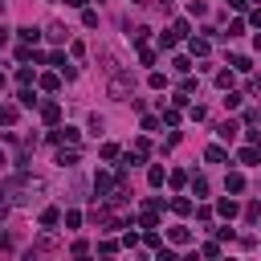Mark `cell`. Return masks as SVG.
<instances>
[{"instance_id":"obj_1","label":"cell","mask_w":261,"mask_h":261,"mask_svg":"<svg viewBox=\"0 0 261 261\" xmlns=\"http://www.w3.org/2000/svg\"><path fill=\"white\" fill-rule=\"evenodd\" d=\"M78 139H82V130H78V126H61V130H49V143H70V147H78Z\"/></svg>"},{"instance_id":"obj_2","label":"cell","mask_w":261,"mask_h":261,"mask_svg":"<svg viewBox=\"0 0 261 261\" xmlns=\"http://www.w3.org/2000/svg\"><path fill=\"white\" fill-rule=\"evenodd\" d=\"M110 188H114V180H110L106 172H98V176H94V200H98V196H106Z\"/></svg>"},{"instance_id":"obj_3","label":"cell","mask_w":261,"mask_h":261,"mask_svg":"<svg viewBox=\"0 0 261 261\" xmlns=\"http://www.w3.org/2000/svg\"><path fill=\"white\" fill-rule=\"evenodd\" d=\"M216 212H220L224 220H233V216H237V200H233V196H220V204H216Z\"/></svg>"},{"instance_id":"obj_4","label":"cell","mask_w":261,"mask_h":261,"mask_svg":"<svg viewBox=\"0 0 261 261\" xmlns=\"http://www.w3.org/2000/svg\"><path fill=\"white\" fill-rule=\"evenodd\" d=\"M180 41H184V37H180L176 29H168V33H159V49H176Z\"/></svg>"},{"instance_id":"obj_5","label":"cell","mask_w":261,"mask_h":261,"mask_svg":"<svg viewBox=\"0 0 261 261\" xmlns=\"http://www.w3.org/2000/svg\"><path fill=\"white\" fill-rule=\"evenodd\" d=\"M188 49H192V57H208V49H212V45H208V37H192V45H188Z\"/></svg>"},{"instance_id":"obj_6","label":"cell","mask_w":261,"mask_h":261,"mask_svg":"<svg viewBox=\"0 0 261 261\" xmlns=\"http://www.w3.org/2000/svg\"><path fill=\"white\" fill-rule=\"evenodd\" d=\"M237 130H241V126H237L233 118H228V122H220V130H216V135H220L224 143H233V139H237Z\"/></svg>"},{"instance_id":"obj_7","label":"cell","mask_w":261,"mask_h":261,"mask_svg":"<svg viewBox=\"0 0 261 261\" xmlns=\"http://www.w3.org/2000/svg\"><path fill=\"white\" fill-rule=\"evenodd\" d=\"M49 65H57V70H61L65 78H74V74H78V70H74V65H70V61H65V57H61V53H53V57H49Z\"/></svg>"},{"instance_id":"obj_8","label":"cell","mask_w":261,"mask_h":261,"mask_svg":"<svg viewBox=\"0 0 261 261\" xmlns=\"http://www.w3.org/2000/svg\"><path fill=\"white\" fill-rule=\"evenodd\" d=\"M41 118H45V122L53 126V122L61 118V106H57V102H45V106H41Z\"/></svg>"},{"instance_id":"obj_9","label":"cell","mask_w":261,"mask_h":261,"mask_svg":"<svg viewBox=\"0 0 261 261\" xmlns=\"http://www.w3.org/2000/svg\"><path fill=\"white\" fill-rule=\"evenodd\" d=\"M241 163H261V147H257V143L241 147Z\"/></svg>"},{"instance_id":"obj_10","label":"cell","mask_w":261,"mask_h":261,"mask_svg":"<svg viewBox=\"0 0 261 261\" xmlns=\"http://www.w3.org/2000/svg\"><path fill=\"white\" fill-rule=\"evenodd\" d=\"M224 188H228V192H245V176H241V172H228Z\"/></svg>"},{"instance_id":"obj_11","label":"cell","mask_w":261,"mask_h":261,"mask_svg":"<svg viewBox=\"0 0 261 261\" xmlns=\"http://www.w3.org/2000/svg\"><path fill=\"white\" fill-rule=\"evenodd\" d=\"M233 74H237L233 65H228V70H220V74H216V86H220V90H233Z\"/></svg>"},{"instance_id":"obj_12","label":"cell","mask_w":261,"mask_h":261,"mask_svg":"<svg viewBox=\"0 0 261 261\" xmlns=\"http://www.w3.org/2000/svg\"><path fill=\"white\" fill-rule=\"evenodd\" d=\"M17 37H21L25 45H33V41H37V37H41V33H37V29H33V25H25V29H17Z\"/></svg>"},{"instance_id":"obj_13","label":"cell","mask_w":261,"mask_h":261,"mask_svg":"<svg viewBox=\"0 0 261 261\" xmlns=\"http://www.w3.org/2000/svg\"><path fill=\"white\" fill-rule=\"evenodd\" d=\"M57 163H61V168H74V163H78V151H65V147H61V151H57Z\"/></svg>"},{"instance_id":"obj_14","label":"cell","mask_w":261,"mask_h":261,"mask_svg":"<svg viewBox=\"0 0 261 261\" xmlns=\"http://www.w3.org/2000/svg\"><path fill=\"white\" fill-rule=\"evenodd\" d=\"M168 237H172L176 245H188V241H192V233H188V228H184V224H180V228H172V233H168Z\"/></svg>"},{"instance_id":"obj_15","label":"cell","mask_w":261,"mask_h":261,"mask_svg":"<svg viewBox=\"0 0 261 261\" xmlns=\"http://www.w3.org/2000/svg\"><path fill=\"white\" fill-rule=\"evenodd\" d=\"M41 90H49V94L61 90V78H57V74H45V78H41Z\"/></svg>"},{"instance_id":"obj_16","label":"cell","mask_w":261,"mask_h":261,"mask_svg":"<svg viewBox=\"0 0 261 261\" xmlns=\"http://www.w3.org/2000/svg\"><path fill=\"white\" fill-rule=\"evenodd\" d=\"M204 159H208V163H224V147H216V143H212V147L204 151Z\"/></svg>"},{"instance_id":"obj_17","label":"cell","mask_w":261,"mask_h":261,"mask_svg":"<svg viewBox=\"0 0 261 261\" xmlns=\"http://www.w3.org/2000/svg\"><path fill=\"white\" fill-rule=\"evenodd\" d=\"M57 220H61V212H57V208H45V212H41V224H45V228H53Z\"/></svg>"},{"instance_id":"obj_18","label":"cell","mask_w":261,"mask_h":261,"mask_svg":"<svg viewBox=\"0 0 261 261\" xmlns=\"http://www.w3.org/2000/svg\"><path fill=\"white\" fill-rule=\"evenodd\" d=\"M17 98H21V106H37V94H33L29 86H21V94H17Z\"/></svg>"},{"instance_id":"obj_19","label":"cell","mask_w":261,"mask_h":261,"mask_svg":"<svg viewBox=\"0 0 261 261\" xmlns=\"http://www.w3.org/2000/svg\"><path fill=\"white\" fill-rule=\"evenodd\" d=\"M192 192H196V196H208V180H204V176H192Z\"/></svg>"},{"instance_id":"obj_20","label":"cell","mask_w":261,"mask_h":261,"mask_svg":"<svg viewBox=\"0 0 261 261\" xmlns=\"http://www.w3.org/2000/svg\"><path fill=\"white\" fill-rule=\"evenodd\" d=\"M0 122L13 126V122H17V106H0Z\"/></svg>"},{"instance_id":"obj_21","label":"cell","mask_w":261,"mask_h":261,"mask_svg":"<svg viewBox=\"0 0 261 261\" xmlns=\"http://www.w3.org/2000/svg\"><path fill=\"white\" fill-rule=\"evenodd\" d=\"M172 212H180V216H188V212H192V200H184V196H180V200H172Z\"/></svg>"},{"instance_id":"obj_22","label":"cell","mask_w":261,"mask_h":261,"mask_svg":"<svg viewBox=\"0 0 261 261\" xmlns=\"http://www.w3.org/2000/svg\"><path fill=\"white\" fill-rule=\"evenodd\" d=\"M188 13H192V17H204V13H208V5H204V0H192Z\"/></svg>"},{"instance_id":"obj_23","label":"cell","mask_w":261,"mask_h":261,"mask_svg":"<svg viewBox=\"0 0 261 261\" xmlns=\"http://www.w3.org/2000/svg\"><path fill=\"white\" fill-rule=\"evenodd\" d=\"M237 33H245V21H228V29H224V37H237Z\"/></svg>"},{"instance_id":"obj_24","label":"cell","mask_w":261,"mask_h":261,"mask_svg":"<svg viewBox=\"0 0 261 261\" xmlns=\"http://www.w3.org/2000/svg\"><path fill=\"white\" fill-rule=\"evenodd\" d=\"M147 33H151V29H143V25H139L135 33H130V41H135V45H147Z\"/></svg>"},{"instance_id":"obj_25","label":"cell","mask_w":261,"mask_h":261,"mask_svg":"<svg viewBox=\"0 0 261 261\" xmlns=\"http://www.w3.org/2000/svg\"><path fill=\"white\" fill-rule=\"evenodd\" d=\"M65 33H70V29H61V25H49V41H65Z\"/></svg>"},{"instance_id":"obj_26","label":"cell","mask_w":261,"mask_h":261,"mask_svg":"<svg viewBox=\"0 0 261 261\" xmlns=\"http://www.w3.org/2000/svg\"><path fill=\"white\" fill-rule=\"evenodd\" d=\"M228 65H233V70H237V74H249V57H233V61H228Z\"/></svg>"},{"instance_id":"obj_27","label":"cell","mask_w":261,"mask_h":261,"mask_svg":"<svg viewBox=\"0 0 261 261\" xmlns=\"http://www.w3.org/2000/svg\"><path fill=\"white\" fill-rule=\"evenodd\" d=\"M172 65H176V74H192V61H188V57H176Z\"/></svg>"},{"instance_id":"obj_28","label":"cell","mask_w":261,"mask_h":261,"mask_svg":"<svg viewBox=\"0 0 261 261\" xmlns=\"http://www.w3.org/2000/svg\"><path fill=\"white\" fill-rule=\"evenodd\" d=\"M17 82H21V86H29V82H33V70H29V65H21V70H17Z\"/></svg>"},{"instance_id":"obj_29","label":"cell","mask_w":261,"mask_h":261,"mask_svg":"<svg viewBox=\"0 0 261 261\" xmlns=\"http://www.w3.org/2000/svg\"><path fill=\"white\" fill-rule=\"evenodd\" d=\"M82 21H86V29H94V25H98V13H94V9H82Z\"/></svg>"},{"instance_id":"obj_30","label":"cell","mask_w":261,"mask_h":261,"mask_svg":"<svg viewBox=\"0 0 261 261\" xmlns=\"http://www.w3.org/2000/svg\"><path fill=\"white\" fill-rule=\"evenodd\" d=\"M139 61H143V65H155V49L143 45V49H139Z\"/></svg>"},{"instance_id":"obj_31","label":"cell","mask_w":261,"mask_h":261,"mask_svg":"<svg viewBox=\"0 0 261 261\" xmlns=\"http://www.w3.org/2000/svg\"><path fill=\"white\" fill-rule=\"evenodd\" d=\"M147 180H151V188H159V184H163V168H151V172H147Z\"/></svg>"},{"instance_id":"obj_32","label":"cell","mask_w":261,"mask_h":261,"mask_svg":"<svg viewBox=\"0 0 261 261\" xmlns=\"http://www.w3.org/2000/svg\"><path fill=\"white\" fill-rule=\"evenodd\" d=\"M245 122H249V126H257V122H261V106H253V110H245Z\"/></svg>"},{"instance_id":"obj_33","label":"cell","mask_w":261,"mask_h":261,"mask_svg":"<svg viewBox=\"0 0 261 261\" xmlns=\"http://www.w3.org/2000/svg\"><path fill=\"white\" fill-rule=\"evenodd\" d=\"M163 122H168V126H176V122H180V110H176V106H172V110H163Z\"/></svg>"},{"instance_id":"obj_34","label":"cell","mask_w":261,"mask_h":261,"mask_svg":"<svg viewBox=\"0 0 261 261\" xmlns=\"http://www.w3.org/2000/svg\"><path fill=\"white\" fill-rule=\"evenodd\" d=\"M143 241H147V249H159V233H155V228H147V237H143Z\"/></svg>"},{"instance_id":"obj_35","label":"cell","mask_w":261,"mask_h":261,"mask_svg":"<svg viewBox=\"0 0 261 261\" xmlns=\"http://www.w3.org/2000/svg\"><path fill=\"white\" fill-rule=\"evenodd\" d=\"M147 86H151V90H163L168 82H163V74H151V78H147Z\"/></svg>"},{"instance_id":"obj_36","label":"cell","mask_w":261,"mask_h":261,"mask_svg":"<svg viewBox=\"0 0 261 261\" xmlns=\"http://www.w3.org/2000/svg\"><path fill=\"white\" fill-rule=\"evenodd\" d=\"M102 159H118V147L114 143H102Z\"/></svg>"},{"instance_id":"obj_37","label":"cell","mask_w":261,"mask_h":261,"mask_svg":"<svg viewBox=\"0 0 261 261\" xmlns=\"http://www.w3.org/2000/svg\"><path fill=\"white\" fill-rule=\"evenodd\" d=\"M228 5H233L237 13H245V9H249V0H228Z\"/></svg>"},{"instance_id":"obj_38","label":"cell","mask_w":261,"mask_h":261,"mask_svg":"<svg viewBox=\"0 0 261 261\" xmlns=\"http://www.w3.org/2000/svg\"><path fill=\"white\" fill-rule=\"evenodd\" d=\"M249 21H253V25L261 29V9H253V13H249Z\"/></svg>"},{"instance_id":"obj_39","label":"cell","mask_w":261,"mask_h":261,"mask_svg":"<svg viewBox=\"0 0 261 261\" xmlns=\"http://www.w3.org/2000/svg\"><path fill=\"white\" fill-rule=\"evenodd\" d=\"M5 45H9V33H5V29H0V49H5Z\"/></svg>"},{"instance_id":"obj_40","label":"cell","mask_w":261,"mask_h":261,"mask_svg":"<svg viewBox=\"0 0 261 261\" xmlns=\"http://www.w3.org/2000/svg\"><path fill=\"white\" fill-rule=\"evenodd\" d=\"M65 5H74V9H86V0H65Z\"/></svg>"},{"instance_id":"obj_41","label":"cell","mask_w":261,"mask_h":261,"mask_svg":"<svg viewBox=\"0 0 261 261\" xmlns=\"http://www.w3.org/2000/svg\"><path fill=\"white\" fill-rule=\"evenodd\" d=\"M253 45H257V49H261V33H257V41H253Z\"/></svg>"},{"instance_id":"obj_42","label":"cell","mask_w":261,"mask_h":261,"mask_svg":"<svg viewBox=\"0 0 261 261\" xmlns=\"http://www.w3.org/2000/svg\"><path fill=\"white\" fill-rule=\"evenodd\" d=\"M0 86H5V74H0Z\"/></svg>"}]
</instances>
